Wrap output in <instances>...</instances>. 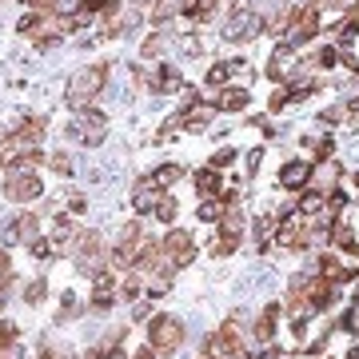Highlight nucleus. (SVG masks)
Wrapping results in <instances>:
<instances>
[{
  "instance_id": "c9c22d12",
  "label": "nucleus",
  "mask_w": 359,
  "mask_h": 359,
  "mask_svg": "<svg viewBox=\"0 0 359 359\" xmlns=\"http://www.w3.org/2000/svg\"><path fill=\"white\" fill-rule=\"evenodd\" d=\"M287 100H292V92H287V88H276V92H271V104H268V108H271V112H280Z\"/></svg>"
},
{
  "instance_id": "37998d69",
  "label": "nucleus",
  "mask_w": 359,
  "mask_h": 359,
  "mask_svg": "<svg viewBox=\"0 0 359 359\" xmlns=\"http://www.w3.org/2000/svg\"><path fill=\"white\" fill-rule=\"evenodd\" d=\"M136 359H156V347H140V351H136Z\"/></svg>"
},
{
  "instance_id": "b1692460",
  "label": "nucleus",
  "mask_w": 359,
  "mask_h": 359,
  "mask_svg": "<svg viewBox=\"0 0 359 359\" xmlns=\"http://www.w3.org/2000/svg\"><path fill=\"white\" fill-rule=\"evenodd\" d=\"M180 8H184V0H160V4L152 8V20H156V25H164V20H172Z\"/></svg>"
},
{
  "instance_id": "dca6fc26",
  "label": "nucleus",
  "mask_w": 359,
  "mask_h": 359,
  "mask_svg": "<svg viewBox=\"0 0 359 359\" xmlns=\"http://www.w3.org/2000/svg\"><path fill=\"white\" fill-rule=\"evenodd\" d=\"M96 280V292H92V308H112L116 304V283L108 271H100V276H92Z\"/></svg>"
},
{
  "instance_id": "5701e85b",
  "label": "nucleus",
  "mask_w": 359,
  "mask_h": 359,
  "mask_svg": "<svg viewBox=\"0 0 359 359\" xmlns=\"http://www.w3.org/2000/svg\"><path fill=\"white\" fill-rule=\"evenodd\" d=\"M120 299H132V304H136V299H140L144 295V276L140 271H128V276H124V283H120Z\"/></svg>"
},
{
  "instance_id": "ea45409f",
  "label": "nucleus",
  "mask_w": 359,
  "mask_h": 359,
  "mask_svg": "<svg viewBox=\"0 0 359 359\" xmlns=\"http://www.w3.org/2000/svg\"><path fill=\"white\" fill-rule=\"evenodd\" d=\"M259 160H264V152H259V148H256V152H248V160H244V172H248V176H256Z\"/></svg>"
},
{
  "instance_id": "2eb2a0df",
  "label": "nucleus",
  "mask_w": 359,
  "mask_h": 359,
  "mask_svg": "<svg viewBox=\"0 0 359 359\" xmlns=\"http://www.w3.org/2000/svg\"><path fill=\"white\" fill-rule=\"evenodd\" d=\"M248 100H252V96H248V88H240V84H236V88L228 84L224 92H216V96H212V104H216L219 112H244Z\"/></svg>"
},
{
  "instance_id": "4be33fe9",
  "label": "nucleus",
  "mask_w": 359,
  "mask_h": 359,
  "mask_svg": "<svg viewBox=\"0 0 359 359\" xmlns=\"http://www.w3.org/2000/svg\"><path fill=\"white\" fill-rule=\"evenodd\" d=\"M332 244L335 248H344V252H355V231H351V228H347V224H344V219H335V224H332Z\"/></svg>"
},
{
  "instance_id": "a19ab883",
  "label": "nucleus",
  "mask_w": 359,
  "mask_h": 359,
  "mask_svg": "<svg viewBox=\"0 0 359 359\" xmlns=\"http://www.w3.org/2000/svg\"><path fill=\"white\" fill-rule=\"evenodd\" d=\"M252 359H280V351H276L271 344H264V347H256V351H252Z\"/></svg>"
},
{
  "instance_id": "f704fd0d",
  "label": "nucleus",
  "mask_w": 359,
  "mask_h": 359,
  "mask_svg": "<svg viewBox=\"0 0 359 359\" xmlns=\"http://www.w3.org/2000/svg\"><path fill=\"white\" fill-rule=\"evenodd\" d=\"M339 184H344V188H335V192H344V196H359V172H351V176H339Z\"/></svg>"
},
{
  "instance_id": "c85d7f7f",
  "label": "nucleus",
  "mask_w": 359,
  "mask_h": 359,
  "mask_svg": "<svg viewBox=\"0 0 359 359\" xmlns=\"http://www.w3.org/2000/svg\"><path fill=\"white\" fill-rule=\"evenodd\" d=\"M48 295V283L44 280H32V283H25V304H40Z\"/></svg>"
},
{
  "instance_id": "6ab92c4d",
  "label": "nucleus",
  "mask_w": 359,
  "mask_h": 359,
  "mask_svg": "<svg viewBox=\"0 0 359 359\" xmlns=\"http://www.w3.org/2000/svg\"><path fill=\"white\" fill-rule=\"evenodd\" d=\"M224 212H228V208H224V200H216V196H204V200H200V208H196V216L204 219V224H219V219H224Z\"/></svg>"
},
{
  "instance_id": "f257e3e1",
  "label": "nucleus",
  "mask_w": 359,
  "mask_h": 359,
  "mask_svg": "<svg viewBox=\"0 0 359 359\" xmlns=\"http://www.w3.org/2000/svg\"><path fill=\"white\" fill-rule=\"evenodd\" d=\"M108 84V65H88L68 80V104L72 108H92V100L100 96V88Z\"/></svg>"
},
{
  "instance_id": "f8f14e48",
  "label": "nucleus",
  "mask_w": 359,
  "mask_h": 359,
  "mask_svg": "<svg viewBox=\"0 0 359 359\" xmlns=\"http://www.w3.org/2000/svg\"><path fill=\"white\" fill-rule=\"evenodd\" d=\"M339 176H344V172H339L335 160H320V164L311 168V188L323 192V196H332L335 188H339Z\"/></svg>"
},
{
  "instance_id": "7ed1b4c3",
  "label": "nucleus",
  "mask_w": 359,
  "mask_h": 359,
  "mask_svg": "<svg viewBox=\"0 0 359 359\" xmlns=\"http://www.w3.org/2000/svg\"><path fill=\"white\" fill-rule=\"evenodd\" d=\"M44 192V184L32 168H8L4 172V196L13 200V204H28V200H36Z\"/></svg>"
},
{
  "instance_id": "79ce46f5",
  "label": "nucleus",
  "mask_w": 359,
  "mask_h": 359,
  "mask_svg": "<svg viewBox=\"0 0 359 359\" xmlns=\"http://www.w3.org/2000/svg\"><path fill=\"white\" fill-rule=\"evenodd\" d=\"M320 120H323V124H339V120H344V112H339V108H327Z\"/></svg>"
},
{
  "instance_id": "7c9ffc66",
  "label": "nucleus",
  "mask_w": 359,
  "mask_h": 359,
  "mask_svg": "<svg viewBox=\"0 0 359 359\" xmlns=\"http://www.w3.org/2000/svg\"><path fill=\"white\" fill-rule=\"evenodd\" d=\"M48 168H52V172H60V176H68V172H72V160H68V152H52L48 156Z\"/></svg>"
},
{
  "instance_id": "aec40b11",
  "label": "nucleus",
  "mask_w": 359,
  "mask_h": 359,
  "mask_svg": "<svg viewBox=\"0 0 359 359\" xmlns=\"http://www.w3.org/2000/svg\"><path fill=\"white\" fill-rule=\"evenodd\" d=\"M320 276H323V280H332V283H347V280H351V271H347L335 256H323L320 259Z\"/></svg>"
},
{
  "instance_id": "72a5a7b5",
  "label": "nucleus",
  "mask_w": 359,
  "mask_h": 359,
  "mask_svg": "<svg viewBox=\"0 0 359 359\" xmlns=\"http://www.w3.org/2000/svg\"><path fill=\"white\" fill-rule=\"evenodd\" d=\"M231 80H236V84H240V88H244L248 80H252V68H248L244 60H231Z\"/></svg>"
},
{
  "instance_id": "393cba45",
  "label": "nucleus",
  "mask_w": 359,
  "mask_h": 359,
  "mask_svg": "<svg viewBox=\"0 0 359 359\" xmlns=\"http://www.w3.org/2000/svg\"><path fill=\"white\" fill-rule=\"evenodd\" d=\"M152 88H156V92H172V88H180V72L164 65V68H160V76L152 80Z\"/></svg>"
},
{
  "instance_id": "423d86ee",
  "label": "nucleus",
  "mask_w": 359,
  "mask_h": 359,
  "mask_svg": "<svg viewBox=\"0 0 359 359\" xmlns=\"http://www.w3.org/2000/svg\"><path fill=\"white\" fill-rule=\"evenodd\" d=\"M259 28H264V16H259V8H236V13L228 16V25H224V36H228L231 44H248V40L256 36Z\"/></svg>"
},
{
  "instance_id": "ddd939ff",
  "label": "nucleus",
  "mask_w": 359,
  "mask_h": 359,
  "mask_svg": "<svg viewBox=\"0 0 359 359\" xmlns=\"http://www.w3.org/2000/svg\"><path fill=\"white\" fill-rule=\"evenodd\" d=\"M308 180H311V164H308V160H292V164L280 168V188H287V192H299Z\"/></svg>"
},
{
  "instance_id": "f3484780",
  "label": "nucleus",
  "mask_w": 359,
  "mask_h": 359,
  "mask_svg": "<svg viewBox=\"0 0 359 359\" xmlns=\"http://www.w3.org/2000/svg\"><path fill=\"white\" fill-rule=\"evenodd\" d=\"M295 212H299V216H320V212H327V196L308 188V192L295 200Z\"/></svg>"
},
{
  "instance_id": "39448f33",
  "label": "nucleus",
  "mask_w": 359,
  "mask_h": 359,
  "mask_svg": "<svg viewBox=\"0 0 359 359\" xmlns=\"http://www.w3.org/2000/svg\"><path fill=\"white\" fill-rule=\"evenodd\" d=\"M148 335H152V347L156 351H176L184 344V323L176 316H152L148 320Z\"/></svg>"
},
{
  "instance_id": "6e6552de",
  "label": "nucleus",
  "mask_w": 359,
  "mask_h": 359,
  "mask_svg": "<svg viewBox=\"0 0 359 359\" xmlns=\"http://www.w3.org/2000/svg\"><path fill=\"white\" fill-rule=\"evenodd\" d=\"M164 256L172 259V268H188L196 259V244H192V231L184 228H172L164 236Z\"/></svg>"
},
{
  "instance_id": "c03bdc74",
  "label": "nucleus",
  "mask_w": 359,
  "mask_h": 359,
  "mask_svg": "<svg viewBox=\"0 0 359 359\" xmlns=\"http://www.w3.org/2000/svg\"><path fill=\"white\" fill-rule=\"evenodd\" d=\"M32 4H36V8H52V4H56V0H32Z\"/></svg>"
},
{
  "instance_id": "a18cd8bd",
  "label": "nucleus",
  "mask_w": 359,
  "mask_h": 359,
  "mask_svg": "<svg viewBox=\"0 0 359 359\" xmlns=\"http://www.w3.org/2000/svg\"><path fill=\"white\" fill-rule=\"evenodd\" d=\"M132 4H136V8H144V4H148V0H132Z\"/></svg>"
},
{
  "instance_id": "412c9836",
  "label": "nucleus",
  "mask_w": 359,
  "mask_h": 359,
  "mask_svg": "<svg viewBox=\"0 0 359 359\" xmlns=\"http://www.w3.org/2000/svg\"><path fill=\"white\" fill-rule=\"evenodd\" d=\"M276 224H280V219H271V216H259L256 224H252V236H256L259 252H264V248H268L271 240H276Z\"/></svg>"
},
{
  "instance_id": "4468645a",
  "label": "nucleus",
  "mask_w": 359,
  "mask_h": 359,
  "mask_svg": "<svg viewBox=\"0 0 359 359\" xmlns=\"http://www.w3.org/2000/svg\"><path fill=\"white\" fill-rule=\"evenodd\" d=\"M160 196H164V192H160V184L148 176V180H140V184H136V192H132V204H136V212H156Z\"/></svg>"
},
{
  "instance_id": "2f4dec72",
  "label": "nucleus",
  "mask_w": 359,
  "mask_h": 359,
  "mask_svg": "<svg viewBox=\"0 0 359 359\" xmlns=\"http://www.w3.org/2000/svg\"><path fill=\"white\" fill-rule=\"evenodd\" d=\"M164 52V36H152V40H144V48H140V56L144 60H156Z\"/></svg>"
},
{
  "instance_id": "a878e982",
  "label": "nucleus",
  "mask_w": 359,
  "mask_h": 359,
  "mask_svg": "<svg viewBox=\"0 0 359 359\" xmlns=\"http://www.w3.org/2000/svg\"><path fill=\"white\" fill-rule=\"evenodd\" d=\"M184 176V168L180 164H164V168H156V184H160V188H172V184H176V180Z\"/></svg>"
},
{
  "instance_id": "0eeeda50",
  "label": "nucleus",
  "mask_w": 359,
  "mask_h": 359,
  "mask_svg": "<svg viewBox=\"0 0 359 359\" xmlns=\"http://www.w3.org/2000/svg\"><path fill=\"white\" fill-rule=\"evenodd\" d=\"M316 32H320V8H316V4H304V8H295V13H292L283 36H287V44L295 48V44H308Z\"/></svg>"
},
{
  "instance_id": "20e7f679",
  "label": "nucleus",
  "mask_w": 359,
  "mask_h": 359,
  "mask_svg": "<svg viewBox=\"0 0 359 359\" xmlns=\"http://www.w3.org/2000/svg\"><path fill=\"white\" fill-rule=\"evenodd\" d=\"M76 268L84 276H100L104 271V236L100 231H80L76 240Z\"/></svg>"
},
{
  "instance_id": "e433bc0d",
  "label": "nucleus",
  "mask_w": 359,
  "mask_h": 359,
  "mask_svg": "<svg viewBox=\"0 0 359 359\" xmlns=\"http://www.w3.org/2000/svg\"><path fill=\"white\" fill-rule=\"evenodd\" d=\"M8 280H13V264H8V252L0 248V283L8 287Z\"/></svg>"
},
{
  "instance_id": "473e14b6",
  "label": "nucleus",
  "mask_w": 359,
  "mask_h": 359,
  "mask_svg": "<svg viewBox=\"0 0 359 359\" xmlns=\"http://www.w3.org/2000/svg\"><path fill=\"white\" fill-rule=\"evenodd\" d=\"M335 60H339V48H320V52H316V60H311V65H316V68H332Z\"/></svg>"
},
{
  "instance_id": "1a4fd4ad",
  "label": "nucleus",
  "mask_w": 359,
  "mask_h": 359,
  "mask_svg": "<svg viewBox=\"0 0 359 359\" xmlns=\"http://www.w3.org/2000/svg\"><path fill=\"white\" fill-rule=\"evenodd\" d=\"M32 240H40V219L32 212H20L4 224V244H32Z\"/></svg>"
},
{
  "instance_id": "a211bd4d",
  "label": "nucleus",
  "mask_w": 359,
  "mask_h": 359,
  "mask_svg": "<svg viewBox=\"0 0 359 359\" xmlns=\"http://www.w3.org/2000/svg\"><path fill=\"white\" fill-rule=\"evenodd\" d=\"M196 188H200V196H219V168H200L196 172Z\"/></svg>"
},
{
  "instance_id": "58836bf2",
  "label": "nucleus",
  "mask_w": 359,
  "mask_h": 359,
  "mask_svg": "<svg viewBox=\"0 0 359 359\" xmlns=\"http://www.w3.org/2000/svg\"><path fill=\"white\" fill-rule=\"evenodd\" d=\"M231 160H236V148H224V152L212 156V168H228Z\"/></svg>"
},
{
  "instance_id": "c756f323",
  "label": "nucleus",
  "mask_w": 359,
  "mask_h": 359,
  "mask_svg": "<svg viewBox=\"0 0 359 359\" xmlns=\"http://www.w3.org/2000/svg\"><path fill=\"white\" fill-rule=\"evenodd\" d=\"M228 80H231V65H216L208 72V84H212V88H224Z\"/></svg>"
},
{
  "instance_id": "9d476101",
  "label": "nucleus",
  "mask_w": 359,
  "mask_h": 359,
  "mask_svg": "<svg viewBox=\"0 0 359 359\" xmlns=\"http://www.w3.org/2000/svg\"><path fill=\"white\" fill-rule=\"evenodd\" d=\"M295 68H299V60H295V48H292V44H280V48L271 52L268 76L276 80V84H292V80H295Z\"/></svg>"
},
{
  "instance_id": "bb28decb",
  "label": "nucleus",
  "mask_w": 359,
  "mask_h": 359,
  "mask_svg": "<svg viewBox=\"0 0 359 359\" xmlns=\"http://www.w3.org/2000/svg\"><path fill=\"white\" fill-rule=\"evenodd\" d=\"M176 200H172V196H160V204H156V219H164V224H172V219H176Z\"/></svg>"
},
{
  "instance_id": "cd10ccee",
  "label": "nucleus",
  "mask_w": 359,
  "mask_h": 359,
  "mask_svg": "<svg viewBox=\"0 0 359 359\" xmlns=\"http://www.w3.org/2000/svg\"><path fill=\"white\" fill-rule=\"evenodd\" d=\"M332 148H335L332 136H311V140H308V152H316L320 160H327V156H332Z\"/></svg>"
},
{
  "instance_id": "f03ea898",
  "label": "nucleus",
  "mask_w": 359,
  "mask_h": 359,
  "mask_svg": "<svg viewBox=\"0 0 359 359\" xmlns=\"http://www.w3.org/2000/svg\"><path fill=\"white\" fill-rule=\"evenodd\" d=\"M68 136L76 144H84V148H96V144H104V136H108V120H104V112H96V108H76L72 120H68Z\"/></svg>"
},
{
  "instance_id": "49530a36",
  "label": "nucleus",
  "mask_w": 359,
  "mask_h": 359,
  "mask_svg": "<svg viewBox=\"0 0 359 359\" xmlns=\"http://www.w3.org/2000/svg\"><path fill=\"white\" fill-rule=\"evenodd\" d=\"M355 252H359V248H355Z\"/></svg>"
},
{
  "instance_id": "9b49d317",
  "label": "nucleus",
  "mask_w": 359,
  "mask_h": 359,
  "mask_svg": "<svg viewBox=\"0 0 359 359\" xmlns=\"http://www.w3.org/2000/svg\"><path fill=\"white\" fill-rule=\"evenodd\" d=\"M304 219H308V216H299V212L283 216L280 224H276V244L287 248V252H292V248H304V228H308Z\"/></svg>"
},
{
  "instance_id": "4c0bfd02",
  "label": "nucleus",
  "mask_w": 359,
  "mask_h": 359,
  "mask_svg": "<svg viewBox=\"0 0 359 359\" xmlns=\"http://www.w3.org/2000/svg\"><path fill=\"white\" fill-rule=\"evenodd\" d=\"M120 244H140V224H128L120 231Z\"/></svg>"
}]
</instances>
